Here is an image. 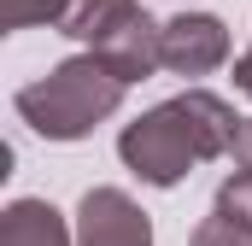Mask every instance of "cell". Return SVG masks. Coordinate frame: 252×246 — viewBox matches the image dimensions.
<instances>
[{"label":"cell","mask_w":252,"mask_h":246,"mask_svg":"<svg viewBox=\"0 0 252 246\" xmlns=\"http://www.w3.org/2000/svg\"><path fill=\"white\" fill-rule=\"evenodd\" d=\"M0 246H76V229L47 199H12L0 211Z\"/></svg>","instance_id":"6"},{"label":"cell","mask_w":252,"mask_h":246,"mask_svg":"<svg viewBox=\"0 0 252 246\" xmlns=\"http://www.w3.org/2000/svg\"><path fill=\"white\" fill-rule=\"evenodd\" d=\"M94 53L112 64L124 82H147L153 70H164V24H153L147 12H135V18H129V24H118V30H112Z\"/></svg>","instance_id":"5"},{"label":"cell","mask_w":252,"mask_h":246,"mask_svg":"<svg viewBox=\"0 0 252 246\" xmlns=\"http://www.w3.org/2000/svg\"><path fill=\"white\" fill-rule=\"evenodd\" d=\"M76 246H153V217L124 187H88L76 205Z\"/></svg>","instance_id":"3"},{"label":"cell","mask_w":252,"mask_h":246,"mask_svg":"<svg viewBox=\"0 0 252 246\" xmlns=\"http://www.w3.org/2000/svg\"><path fill=\"white\" fill-rule=\"evenodd\" d=\"M70 0H0V30H35V24H59Z\"/></svg>","instance_id":"9"},{"label":"cell","mask_w":252,"mask_h":246,"mask_svg":"<svg viewBox=\"0 0 252 246\" xmlns=\"http://www.w3.org/2000/svg\"><path fill=\"white\" fill-rule=\"evenodd\" d=\"M241 118L223 94L211 88H188L153 112H141L135 123H124L118 135V158L141 176L147 187H176L193 164L205 158H229L235 153Z\"/></svg>","instance_id":"1"},{"label":"cell","mask_w":252,"mask_h":246,"mask_svg":"<svg viewBox=\"0 0 252 246\" xmlns=\"http://www.w3.org/2000/svg\"><path fill=\"white\" fill-rule=\"evenodd\" d=\"M229 59V24L217 12H176L164 24V70L170 76H211Z\"/></svg>","instance_id":"4"},{"label":"cell","mask_w":252,"mask_h":246,"mask_svg":"<svg viewBox=\"0 0 252 246\" xmlns=\"http://www.w3.org/2000/svg\"><path fill=\"white\" fill-rule=\"evenodd\" d=\"M141 12V0H70L59 18V35H70V41H82V47H100L118 24H129Z\"/></svg>","instance_id":"7"},{"label":"cell","mask_w":252,"mask_h":246,"mask_svg":"<svg viewBox=\"0 0 252 246\" xmlns=\"http://www.w3.org/2000/svg\"><path fill=\"white\" fill-rule=\"evenodd\" d=\"M188 246H252V223H241L223 205H211V217H199V229H193Z\"/></svg>","instance_id":"8"},{"label":"cell","mask_w":252,"mask_h":246,"mask_svg":"<svg viewBox=\"0 0 252 246\" xmlns=\"http://www.w3.org/2000/svg\"><path fill=\"white\" fill-rule=\"evenodd\" d=\"M235 164L252 170V118H241V135H235Z\"/></svg>","instance_id":"11"},{"label":"cell","mask_w":252,"mask_h":246,"mask_svg":"<svg viewBox=\"0 0 252 246\" xmlns=\"http://www.w3.org/2000/svg\"><path fill=\"white\" fill-rule=\"evenodd\" d=\"M124 88L129 82L88 47L76 59L53 64L47 76L24 82L12 106H18V118L30 123L41 141H82V135H94L100 123L124 106Z\"/></svg>","instance_id":"2"},{"label":"cell","mask_w":252,"mask_h":246,"mask_svg":"<svg viewBox=\"0 0 252 246\" xmlns=\"http://www.w3.org/2000/svg\"><path fill=\"white\" fill-rule=\"evenodd\" d=\"M217 205H223V211H235L241 223H252V170H247V164L217 187Z\"/></svg>","instance_id":"10"},{"label":"cell","mask_w":252,"mask_h":246,"mask_svg":"<svg viewBox=\"0 0 252 246\" xmlns=\"http://www.w3.org/2000/svg\"><path fill=\"white\" fill-rule=\"evenodd\" d=\"M235 94H247V100H252V47L235 59Z\"/></svg>","instance_id":"12"}]
</instances>
